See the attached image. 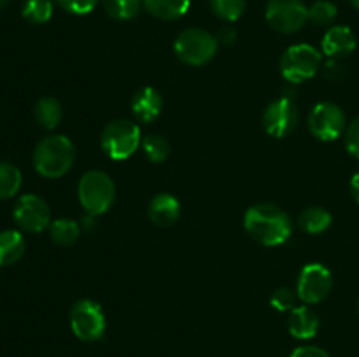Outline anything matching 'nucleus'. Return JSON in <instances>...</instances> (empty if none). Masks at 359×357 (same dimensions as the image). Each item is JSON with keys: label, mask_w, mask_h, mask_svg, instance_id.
<instances>
[{"label": "nucleus", "mask_w": 359, "mask_h": 357, "mask_svg": "<svg viewBox=\"0 0 359 357\" xmlns=\"http://www.w3.org/2000/svg\"><path fill=\"white\" fill-rule=\"evenodd\" d=\"M309 128L316 139L332 142L347 130L346 114L339 105L332 104V102H323L312 108L311 115H309Z\"/></svg>", "instance_id": "obj_9"}, {"label": "nucleus", "mask_w": 359, "mask_h": 357, "mask_svg": "<svg viewBox=\"0 0 359 357\" xmlns=\"http://www.w3.org/2000/svg\"><path fill=\"white\" fill-rule=\"evenodd\" d=\"M14 220L27 233H41L51 224V210L37 195H23L14 205Z\"/></svg>", "instance_id": "obj_10"}, {"label": "nucleus", "mask_w": 359, "mask_h": 357, "mask_svg": "<svg viewBox=\"0 0 359 357\" xmlns=\"http://www.w3.org/2000/svg\"><path fill=\"white\" fill-rule=\"evenodd\" d=\"M298 224L304 231L312 234L323 233L330 227L332 224V214L328 210L321 209V206H311V209H305L304 212L298 217Z\"/></svg>", "instance_id": "obj_20"}, {"label": "nucleus", "mask_w": 359, "mask_h": 357, "mask_svg": "<svg viewBox=\"0 0 359 357\" xmlns=\"http://www.w3.org/2000/svg\"><path fill=\"white\" fill-rule=\"evenodd\" d=\"M332 286V273L326 266L319 265V262L307 265L298 276V298L309 304L319 303L328 296Z\"/></svg>", "instance_id": "obj_11"}, {"label": "nucleus", "mask_w": 359, "mask_h": 357, "mask_svg": "<svg viewBox=\"0 0 359 357\" xmlns=\"http://www.w3.org/2000/svg\"><path fill=\"white\" fill-rule=\"evenodd\" d=\"M287 329H290L291 336L298 340L314 338L319 329L318 314L309 307H294L291 310L290 321H287Z\"/></svg>", "instance_id": "obj_16"}, {"label": "nucleus", "mask_w": 359, "mask_h": 357, "mask_svg": "<svg viewBox=\"0 0 359 357\" xmlns=\"http://www.w3.org/2000/svg\"><path fill=\"white\" fill-rule=\"evenodd\" d=\"M351 4H353V6L356 7V9H359V0H351Z\"/></svg>", "instance_id": "obj_35"}, {"label": "nucleus", "mask_w": 359, "mask_h": 357, "mask_svg": "<svg viewBox=\"0 0 359 357\" xmlns=\"http://www.w3.org/2000/svg\"><path fill=\"white\" fill-rule=\"evenodd\" d=\"M337 18V7L335 4L328 2V0H318V2L312 4V7L309 9V20L314 24L319 27H326V24H332Z\"/></svg>", "instance_id": "obj_27"}, {"label": "nucleus", "mask_w": 359, "mask_h": 357, "mask_svg": "<svg viewBox=\"0 0 359 357\" xmlns=\"http://www.w3.org/2000/svg\"><path fill=\"white\" fill-rule=\"evenodd\" d=\"M356 46V35L349 27H332L323 38V52L333 59L351 55Z\"/></svg>", "instance_id": "obj_13"}, {"label": "nucleus", "mask_w": 359, "mask_h": 357, "mask_svg": "<svg viewBox=\"0 0 359 357\" xmlns=\"http://www.w3.org/2000/svg\"><path fill=\"white\" fill-rule=\"evenodd\" d=\"M6 4H7V0H0V10H2L4 7H6Z\"/></svg>", "instance_id": "obj_36"}, {"label": "nucleus", "mask_w": 359, "mask_h": 357, "mask_svg": "<svg viewBox=\"0 0 359 357\" xmlns=\"http://www.w3.org/2000/svg\"><path fill=\"white\" fill-rule=\"evenodd\" d=\"M210 9L224 21H237L245 10V0H209Z\"/></svg>", "instance_id": "obj_25"}, {"label": "nucleus", "mask_w": 359, "mask_h": 357, "mask_svg": "<svg viewBox=\"0 0 359 357\" xmlns=\"http://www.w3.org/2000/svg\"><path fill=\"white\" fill-rule=\"evenodd\" d=\"M265 16L273 30L294 34L307 23L309 9L302 0H269Z\"/></svg>", "instance_id": "obj_8"}, {"label": "nucleus", "mask_w": 359, "mask_h": 357, "mask_svg": "<svg viewBox=\"0 0 359 357\" xmlns=\"http://www.w3.org/2000/svg\"><path fill=\"white\" fill-rule=\"evenodd\" d=\"M321 69V52L309 44H297L286 49L280 58V72L290 83H302Z\"/></svg>", "instance_id": "obj_6"}, {"label": "nucleus", "mask_w": 359, "mask_h": 357, "mask_svg": "<svg viewBox=\"0 0 359 357\" xmlns=\"http://www.w3.org/2000/svg\"><path fill=\"white\" fill-rule=\"evenodd\" d=\"M290 357H332V356H330L326 350L319 349V346L307 345V346H298L297 350H293V354H291Z\"/></svg>", "instance_id": "obj_31"}, {"label": "nucleus", "mask_w": 359, "mask_h": 357, "mask_svg": "<svg viewBox=\"0 0 359 357\" xmlns=\"http://www.w3.org/2000/svg\"><path fill=\"white\" fill-rule=\"evenodd\" d=\"M244 227L258 244L276 247L290 238L291 219L279 206L259 203L245 212Z\"/></svg>", "instance_id": "obj_1"}, {"label": "nucleus", "mask_w": 359, "mask_h": 357, "mask_svg": "<svg viewBox=\"0 0 359 357\" xmlns=\"http://www.w3.org/2000/svg\"><path fill=\"white\" fill-rule=\"evenodd\" d=\"M163 98L154 88H142L132 98V112L140 122H153L160 115Z\"/></svg>", "instance_id": "obj_14"}, {"label": "nucleus", "mask_w": 359, "mask_h": 357, "mask_svg": "<svg viewBox=\"0 0 359 357\" xmlns=\"http://www.w3.org/2000/svg\"><path fill=\"white\" fill-rule=\"evenodd\" d=\"M144 153L149 158L153 163H161L168 158L170 154V144L167 142V139H163L161 135H149L144 139L142 142Z\"/></svg>", "instance_id": "obj_26"}, {"label": "nucleus", "mask_w": 359, "mask_h": 357, "mask_svg": "<svg viewBox=\"0 0 359 357\" xmlns=\"http://www.w3.org/2000/svg\"><path fill=\"white\" fill-rule=\"evenodd\" d=\"M104 153L112 160H128L140 144V128L130 119H116L104 128L100 136Z\"/></svg>", "instance_id": "obj_5"}, {"label": "nucleus", "mask_w": 359, "mask_h": 357, "mask_svg": "<svg viewBox=\"0 0 359 357\" xmlns=\"http://www.w3.org/2000/svg\"><path fill=\"white\" fill-rule=\"evenodd\" d=\"M21 188V172L13 163H0V202L18 195Z\"/></svg>", "instance_id": "obj_22"}, {"label": "nucleus", "mask_w": 359, "mask_h": 357, "mask_svg": "<svg viewBox=\"0 0 359 357\" xmlns=\"http://www.w3.org/2000/svg\"><path fill=\"white\" fill-rule=\"evenodd\" d=\"M146 9L160 20H179L189 9V0H142Z\"/></svg>", "instance_id": "obj_18"}, {"label": "nucleus", "mask_w": 359, "mask_h": 357, "mask_svg": "<svg viewBox=\"0 0 359 357\" xmlns=\"http://www.w3.org/2000/svg\"><path fill=\"white\" fill-rule=\"evenodd\" d=\"M25 238L20 231H0V266H11L20 261L25 254Z\"/></svg>", "instance_id": "obj_17"}, {"label": "nucleus", "mask_w": 359, "mask_h": 357, "mask_svg": "<svg viewBox=\"0 0 359 357\" xmlns=\"http://www.w3.org/2000/svg\"><path fill=\"white\" fill-rule=\"evenodd\" d=\"M35 119H37L39 125L44 130H55L56 126L62 121V105L56 98L53 97H44L37 102L35 105Z\"/></svg>", "instance_id": "obj_19"}, {"label": "nucleus", "mask_w": 359, "mask_h": 357, "mask_svg": "<svg viewBox=\"0 0 359 357\" xmlns=\"http://www.w3.org/2000/svg\"><path fill=\"white\" fill-rule=\"evenodd\" d=\"M23 18L34 24H42L51 20L53 2L51 0H27L21 10Z\"/></svg>", "instance_id": "obj_24"}, {"label": "nucleus", "mask_w": 359, "mask_h": 357, "mask_svg": "<svg viewBox=\"0 0 359 357\" xmlns=\"http://www.w3.org/2000/svg\"><path fill=\"white\" fill-rule=\"evenodd\" d=\"M358 314H359V300H358Z\"/></svg>", "instance_id": "obj_37"}, {"label": "nucleus", "mask_w": 359, "mask_h": 357, "mask_svg": "<svg viewBox=\"0 0 359 357\" xmlns=\"http://www.w3.org/2000/svg\"><path fill=\"white\" fill-rule=\"evenodd\" d=\"M76 160V147L65 135L44 136L35 146L34 167L46 178L63 177L72 168Z\"/></svg>", "instance_id": "obj_2"}, {"label": "nucleus", "mask_w": 359, "mask_h": 357, "mask_svg": "<svg viewBox=\"0 0 359 357\" xmlns=\"http://www.w3.org/2000/svg\"><path fill=\"white\" fill-rule=\"evenodd\" d=\"M219 41L202 28H188L175 38V55L186 65L200 66L216 56Z\"/></svg>", "instance_id": "obj_4"}, {"label": "nucleus", "mask_w": 359, "mask_h": 357, "mask_svg": "<svg viewBox=\"0 0 359 357\" xmlns=\"http://www.w3.org/2000/svg\"><path fill=\"white\" fill-rule=\"evenodd\" d=\"M81 234V226L72 219H56L49 224V237L58 245H72L76 244Z\"/></svg>", "instance_id": "obj_21"}, {"label": "nucleus", "mask_w": 359, "mask_h": 357, "mask_svg": "<svg viewBox=\"0 0 359 357\" xmlns=\"http://www.w3.org/2000/svg\"><path fill=\"white\" fill-rule=\"evenodd\" d=\"M351 192H353L354 200L359 203V172L354 174L353 178H351Z\"/></svg>", "instance_id": "obj_34"}, {"label": "nucleus", "mask_w": 359, "mask_h": 357, "mask_svg": "<svg viewBox=\"0 0 359 357\" xmlns=\"http://www.w3.org/2000/svg\"><path fill=\"white\" fill-rule=\"evenodd\" d=\"M105 13L119 21L132 20L139 14L142 0H102Z\"/></svg>", "instance_id": "obj_23"}, {"label": "nucleus", "mask_w": 359, "mask_h": 357, "mask_svg": "<svg viewBox=\"0 0 359 357\" xmlns=\"http://www.w3.org/2000/svg\"><path fill=\"white\" fill-rule=\"evenodd\" d=\"M346 147L351 156L359 160V118L354 119L346 130Z\"/></svg>", "instance_id": "obj_30"}, {"label": "nucleus", "mask_w": 359, "mask_h": 357, "mask_svg": "<svg viewBox=\"0 0 359 357\" xmlns=\"http://www.w3.org/2000/svg\"><path fill=\"white\" fill-rule=\"evenodd\" d=\"M270 303H272V307L279 312L293 310L294 303H297V296H294V293L290 287H280V289H277L276 293L272 294Z\"/></svg>", "instance_id": "obj_28"}, {"label": "nucleus", "mask_w": 359, "mask_h": 357, "mask_svg": "<svg viewBox=\"0 0 359 357\" xmlns=\"http://www.w3.org/2000/svg\"><path fill=\"white\" fill-rule=\"evenodd\" d=\"M298 125V108L290 98H279L266 107L263 114V126L266 133L277 139L290 135Z\"/></svg>", "instance_id": "obj_12"}, {"label": "nucleus", "mask_w": 359, "mask_h": 357, "mask_svg": "<svg viewBox=\"0 0 359 357\" xmlns=\"http://www.w3.org/2000/svg\"><path fill=\"white\" fill-rule=\"evenodd\" d=\"M323 72H325V76L328 77V79H332V80H339V79H342L344 77V66L340 65L339 62H337V59H330V62H326V65H325V69H323Z\"/></svg>", "instance_id": "obj_32"}, {"label": "nucleus", "mask_w": 359, "mask_h": 357, "mask_svg": "<svg viewBox=\"0 0 359 357\" xmlns=\"http://www.w3.org/2000/svg\"><path fill=\"white\" fill-rule=\"evenodd\" d=\"M70 328L83 342L100 340L105 332V315L100 304L91 300H81L70 310Z\"/></svg>", "instance_id": "obj_7"}, {"label": "nucleus", "mask_w": 359, "mask_h": 357, "mask_svg": "<svg viewBox=\"0 0 359 357\" xmlns=\"http://www.w3.org/2000/svg\"><path fill=\"white\" fill-rule=\"evenodd\" d=\"M179 216H181V203L168 192L154 196L153 202L149 203V217L158 226H172L177 223Z\"/></svg>", "instance_id": "obj_15"}, {"label": "nucleus", "mask_w": 359, "mask_h": 357, "mask_svg": "<svg viewBox=\"0 0 359 357\" xmlns=\"http://www.w3.org/2000/svg\"><path fill=\"white\" fill-rule=\"evenodd\" d=\"M219 38L223 44H231V42L237 38V34H235V30H231V28H223V30L219 31Z\"/></svg>", "instance_id": "obj_33"}, {"label": "nucleus", "mask_w": 359, "mask_h": 357, "mask_svg": "<svg viewBox=\"0 0 359 357\" xmlns=\"http://www.w3.org/2000/svg\"><path fill=\"white\" fill-rule=\"evenodd\" d=\"M79 202L88 216L97 217L107 212L116 198V188L112 178L105 172L91 170L83 175L77 188Z\"/></svg>", "instance_id": "obj_3"}, {"label": "nucleus", "mask_w": 359, "mask_h": 357, "mask_svg": "<svg viewBox=\"0 0 359 357\" xmlns=\"http://www.w3.org/2000/svg\"><path fill=\"white\" fill-rule=\"evenodd\" d=\"M60 7L72 14H88L97 7L98 0H56Z\"/></svg>", "instance_id": "obj_29"}]
</instances>
